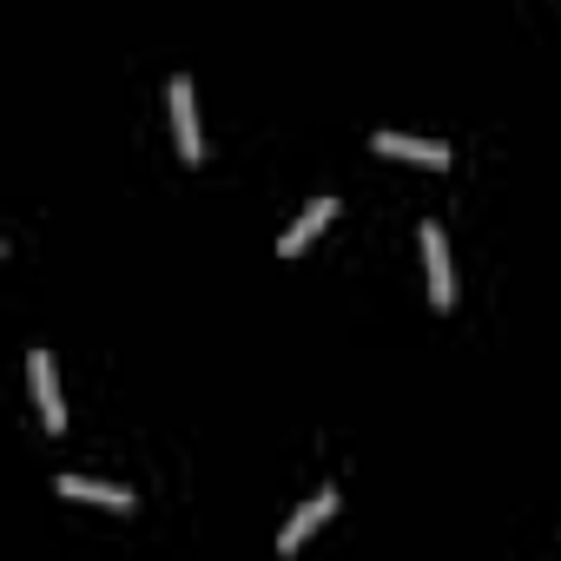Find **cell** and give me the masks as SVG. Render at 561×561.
Segmentation results:
<instances>
[{
    "label": "cell",
    "instance_id": "obj_1",
    "mask_svg": "<svg viewBox=\"0 0 561 561\" xmlns=\"http://www.w3.org/2000/svg\"><path fill=\"white\" fill-rule=\"evenodd\" d=\"M416 244H423V271H430V311H449L456 305V271H449V251H443V225L423 218Z\"/></svg>",
    "mask_w": 561,
    "mask_h": 561
},
{
    "label": "cell",
    "instance_id": "obj_2",
    "mask_svg": "<svg viewBox=\"0 0 561 561\" xmlns=\"http://www.w3.org/2000/svg\"><path fill=\"white\" fill-rule=\"evenodd\" d=\"M165 100H172V139H179V159H185V165H198V159H205V139H198V106H192V80L179 73Z\"/></svg>",
    "mask_w": 561,
    "mask_h": 561
},
{
    "label": "cell",
    "instance_id": "obj_3",
    "mask_svg": "<svg viewBox=\"0 0 561 561\" xmlns=\"http://www.w3.org/2000/svg\"><path fill=\"white\" fill-rule=\"evenodd\" d=\"M27 377H34V403H41V423L60 436V430H67V403H60V383H54V351H27Z\"/></svg>",
    "mask_w": 561,
    "mask_h": 561
},
{
    "label": "cell",
    "instance_id": "obj_4",
    "mask_svg": "<svg viewBox=\"0 0 561 561\" xmlns=\"http://www.w3.org/2000/svg\"><path fill=\"white\" fill-rule=\"evenodd\" d=\"M331 515H337V489H318V495L298 508V522H291L285 535H277V548H285V554H298V548H305V535H311V528H324Z\"/></svg>",
    "mask_w": 561,
    "mask_h": 561
},
{
    "label": "cell",
    "instance_id": "obj_5",
    "mask_svg": "<svg viewBox=\"0 0 561 561\" xmlns=\"http://www.w3.org/2000/svg\"><path fill=\"white\" fill-rule=\"evenodd\" d=\"M370 146L377 152H390V159H416V165H449V146H436V139H410V133H370Z\"/></svg>",
    "mask_w": 561,
    "mask_h": 561
},
{
    "label": "cell",
    "instance_id": "obj_6",
    "mask_svg": "<svg viewBox=\"0 0 561 561\" xmlns=\"http://www.w3.org/2000/svg\"><path fill=\"white\" fill-rule=\"evenodd\" d=\"M331 218H337V198H318V205H311V211H305V218H298L285 238H277V257H298V251H305V244H311V238H318Z\"/></svg>",
    "mask_w": 561,
    "mask_h": 561
},
{
    "label": "cell",
    "instance_id": "obj_7",
    "mask_svg": "<svg viewBox=\"0 0 561 561\" xmlns=\"http://www.w3.org/2000/svg\"><path fill=\"white\" fill-rule=\"evenodd\" d=\"M60 495H67V502H100V508H113V515H133V495H126V489L87 482V476H60Z\"/></svg>",
    "mask_w": 561,
    "mask_h": 561
}]
</instances>
